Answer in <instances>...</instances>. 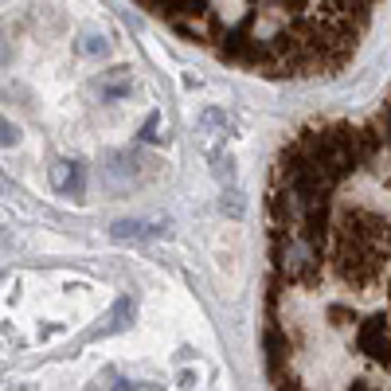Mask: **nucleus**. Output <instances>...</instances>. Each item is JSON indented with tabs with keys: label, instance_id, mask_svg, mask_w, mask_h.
Wrapping results in <instances>:
<instances>
[{
	"label": "nucleus",
	"instance_id": "f257e3e1",
	"mask_svg": "<svg viewBox=\"0 0 391 391\" xmlns=\"http://www.w3.org/2000/svg\"><path fill=\"white\" fill-rule=\"evenodd\" d=\"M263 352L274 391H391V86L309 121L266 192Z\"/></svg>",
	"mask_w": 391,
	"mask_h": 391
},
{
	"label": "nucleus",
	"instance_id": "f03ea898",
	"mask_svg": "<svg viewBox=\"0 0 391 391\" xmlns=\"http://www.w3.org/2000/svg\"><path fill=\"white\" fill-rule=\"evenodd\" d=\"M176 35L263 78H329L352 63L383 0H137Z\"/></svg>",
	"mask_w": 391,
	"mask_h": 391
},
{
	"label": "nucleus",
	"instance_id": "7ed1b4c3",
	"mask_svg": "<svg viewBox=\"0 0 391 391\" xmlns=\"http://www.w3.org/2000/svg\"><path fill=\"white\" fill-rule=\"evenodd\" d=\"M164 223H157V219H118L110 227V235L114 239H157V235H164Z\"/></svg>",
	"mask_w": 391,
	"mask_h": 391
},
{
	"label": "nucleus",
	"instance_id": "20e7f679",
	"mask_svg": "<svg viewBox=\"0 0 391 391\" xmlns=\"http://www.w3.org/2000/svg\"><path fill=\"white\" fill-rule=\"evenodd\" d=\"M52 184L59 188L63 196H83V164L75 161H63L52 169Z\"/></svg>",
	"mask_w": 391,
	"mask_h": 391
},
{
	"label": "nucleus",
	"instance_id": "39448f33",
	"mask_svg": "<svg viewBox=\"0 0 391 391\" xmlns=\"http://www.w3.org/2000/svg\"><path fill=\"white\" fill-rule=\"evenodd\" d=\"M129 90H133V78L129 75H118V78H110V83H102L106 98H121V94H129Z\"/></svg>",
	"mask_w": 391,
	"mask_h": 391
},
{
	"label": "nucleus",
	"instance_id": "423d86ee",
	"mask_svg": "<svg viewBox=\"0 0 391 391\" xmlns=\"http://www.w3.org/2000/svg\"><path fill=\"white\" fill-rule=\"evenodd\" d=\"M16 141H20V129L12 126V121L0 118V145H16Z\"/></svg>",
	"mask_w": 391,
	"mask_h": 391
},
{
	"label": "nucleus",
	"instance_id": "0eeeda50",
	"mask_svg": "<svg viewBox=\"0 0 391 391\" xmlns=\"http://www.w3.org/2000/svg\"><path fill=\"white\" fill-rule=\"evenodd\" d=\"M157 126H161V118H157V114H153V118H149V121H145V141H157V137H161V133H157Z\"/></svg>",
	"mask_w": 391,
	"mask_h": 391
}]
</instances>
